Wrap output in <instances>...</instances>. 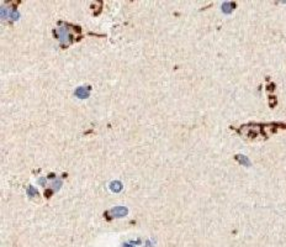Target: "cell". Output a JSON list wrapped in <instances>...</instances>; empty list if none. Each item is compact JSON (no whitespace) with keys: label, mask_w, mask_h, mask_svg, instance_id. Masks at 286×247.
Returning <instances> with one entry per match:
<instances>
[{"label":"cell","mask_w":286,"mask_h":247,"mask_svg":"<svg viewBox=\"0 0 286 247\" xmlns=\"http://www.w3.org/2000/svg\"><path fill=\"white\" fill-rule=\"evenodd\" d=\"M127 213H128L127 208H125V206H115L111 210H109V211L106 213V215L111 216V217H121V216L127 215Z\"/></svg>","instance_id":"2"},{"label":"cell","mask_w":286,"mask_h":247,"mask_svg":"<svg viewBox=\"0 0 286 247\" xmlns=\"http://www.w3.org/2000/svg\"><path fill=\"white\" fill-rule=\"evenodd\" d=\"M54 33H56L58 37H59V40H61V42H62V45H64V43H68L69 41H70V33H69V30L68 29H66V27H61V29H57L56 31H54Z\"/></svg>","instance_id":"1"},{"label":"cell","mask_w":286,"mask_h":247,"mask_svg":"<svg viewBox=\"0 0 286 247\" xmlns=\"http://www.w3.org/2000/svg\"><path fill=\"white\" fill-rule=\"evenodd\" d=\"M61 187H62V180H61V179H57V180L53 182V188L56 189V190H58Z\"/></svg>","instance_id":"9"},{"label":"cell","mask_w":286,"mask_h":247,"mask_svg":"<svg viewBox=\"0 0 286 247\" xmlns=\"http://www.w3.org/2000/svg\"><path fill=\"white\" fill-rule=\"evenodd\" d=\"M27 195H29L30 198H33V197H37L38 195V191L36 188H33L32 185H30L29 188H27Z\"/></svg>","instance_id":"6"},{"label":"cell","mask_w":286,"mask_h":247,"mask_svg":"<svg viewBox=\"0 0 286 247\" xmlns=\"http://www.w3.org/2000/svg\"><path fill=\"white\" fill-rule=\"evenodd\" d=\"M38 183H40L41 185H44V184H46V178H40V179H38Z\"/></svg>","instance_id":"11"},{"label":"cell","mask_w":286,"mask_h":247,"mask_svg":"<svg viewBox=\"0 0 286 247\" xmlns=\"http://www.w3.org/2000/svg\"><path fill=\"white\" fill-rule=\"evenodd\" d=\"M52 194V190H47V191H44V195L46 197H50Z\"/></svg>","instance_id":"12"},{"label":"cell","mask_w":286,"mask_h":247,"mask_svg":"<svg viewBox=\"0 0 286 247\" xmlns=\"http://www.w3.org/2000/svg\"><path fill=\"white\" fill-rule=\"evenodd\" d=\"M123 247H133V246H132V245H130V243H125V245H123Z\"/></svg>","instance_id":"13"},{"label":"cell","mask_w":286,"mask_h":247,"mask_svg":"<svg viewBox=\"0 0 286 247\" xmlns=\"http://www.w3.org/2000/svg\"><path fill=\"white\" fill-rule=\"evenodd\" d=\"M19 16H20V14L17 13L16 10H13L11 14H10V17H11L13 20H17V19H19Z\"/></svg>","instance_id":"10"},{"label":"cell","mask_w":286,"mask_h":247,"mask_svg":"<svg viewBox=\"0 0 286 247\" xmlns=\"http://www.w3.org/2000/svg\"><path fill=\"white\" fill-rule=\"evenodd\" d=\"M236 158H237V161H239L242 164H244V166H247V167L251 166V161H249L245 156H243V154H237Z\"/></svg>","instance_id":"5"},{"label":"cell","mask_w":286,"mask_h":247,"mask_svg":"<svg viewBox=\"0 0 286 247\" xmlns=\"http://www.w3.org/2000/svg\"><path fill=\"white\" fill-rule=\"evenodd\" d=\"M74 94H75V96H78L79 99H86V98L90 95V89H89V88H85V87H78V88L74 90Z\"/></svg>","instance_id":"3"},{"label":"cell","mask_w":286,"mask_h":247,"mask_svg":"<svg viewBox=\"0 0 286 247\" xmlns=\"http://www.w3.org/2000/svg\"><path fill=\"white\" fill-rule=\"evenodd\" d=\"M234 7V4L232 3H223L222 4V9H223V11L225 13H231V10Z\"/></svg>","instance_id":"7"},{"label":"cell","mask_w":286,"mask_h":247,"mask_svg":"<svg viewBox=\"0 0 286 247\" xmlns=\"http://www.w3.org/2000/svg\"><path fill=\"white\" fill-rule=\"evenodd\" d=\"M10 11H9V9H5V7H1V19L5 20V17H9L10 16Z\"/></svg>","instance_id":"8"},{"label":"cell","mask_w":286,"mask_h":247,"mask_svg":"<svg viewBox=\"0 0 286 247\" xmlns=\"http://www.w3.org/2000/svg\"><path fill=\"white\" fill-rule=\"evenodd\" d=\"M110 189H111L112 191H120L122 189V184H121V182H118V180H112L111 183H110Z\"/></svg>","instance_id":"4"}]
</instances>
